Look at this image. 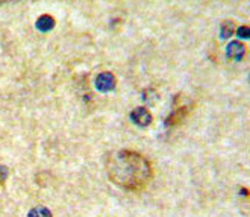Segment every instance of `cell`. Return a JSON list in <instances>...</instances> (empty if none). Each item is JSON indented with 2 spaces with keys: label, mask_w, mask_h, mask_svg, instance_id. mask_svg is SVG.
Returning <instances> with one entry per match:
<instances>
[{
  "label": "cell",
  "mask_w": 250,
  "mask_h": 217,
  "mask_svg": "<svg viewBox=\"0 0 250 217\" xmlns=\"http://www.w3.org/2000/svg\"><path fill=\"white\" fill-rule=\"evenodd\" d=\"M31 217H52V213L47 208L40 207V208H35L31 211Z\"/></svg>",
  "instance_id": "ba28073f"
},
{
  "label": "cell",
  "mask_w": 250,
  "mask_h": 217,
  "mask_svg": "<svg viewBox=\"0 0 250 217\" xmlns=\"http://www.w3.org/2000/svg\"><path fill=\"white\" fill-rule=\"evenodd\" d=\"M108 178L127 192H141L153 178V167L144 155L135 151H117L106 160Z\"/></svg>",
  "instance_id": "6da1fadb"
},
{
  "label": "cell",
  "mask_w": 250,
  "mask_h": 217,
  "mask_svg": "<svg viewBox=\"0 0 250 217\" xmlns=\"http://www.w3.org/2000/svg\"><path fill=\"white\" fill-rule=\"evenodd\" d=\"M6 175H8L6 169H5V167H0V182H2V181L6 178Z\"/></svg>",
  "instance_id": "30bf717a"
},
{
  "label": "cell",
  "mask_w": 250,
  "mask_h": 217,
  "mask_svg": "<svg viewBox=\"0 0 250 217\" xmlns=\"http://www.w3.org/2000/svg\"><path fill=\"white\" fill-rule=\"evenodd\" d=\"M246 55V46L241 41H230L226 47V56L233 61H241Z\"/></svg>",
  "instance_id": "277c9868"
},
{
  "label": "cell",
  "mask_w": 250,
  "mask_h": 217,
  "mask_svg": "<svg viewBox=\"0 0 250 217\" xmlns=\"http://www.w3.org/2000/svg\"><path fill=\"white\" fill-rule=\"evenodd\" d=\"M237 35L241 37V38H249V35H250V29H249V26H240V27L237 29Z\"/></svg>",
  "instance_id": "9c48e42d"
},
{
  "label": "cell",
  "mask_w": 250,
  "mask_h": 217,
  "mask_svg": "<svg viewBox=\"0 0 250 217\" xmlns=\"http://www.w3.org/2000/svg\"><path fill=\"white\" fill-rule=\"evenodd\" d=\"M11 2H16V0H0V5H3V3H11Z\"/></svg>",
  "instance_id": "8fae6325"
},
{
  "label": "cell",
  "mask_w": 250,
  "mask_h": 217,
  "mask_svg": "<svg viewBox=\"0 0 250 217\" xmlns=\"http://www.w3.org/2000/svg\"><path fill=\"white\" fill-rule=\"evenodd\" d=\"M115 84H117V79H115L114 73H111V71H104V73H100L96 78V88L100 93L112 91L115 88Z\"/></svg>",
  "instance_id": "7a4b0ae2"
},
{
  "label": "cell",
  "mask_w": 250,
  "mask_h": 217,
  "mask_svg": "<svg viewBox=\"0 0 250 217\" xmlns=\"http://www.w3.org/2000/svg\"><path fill=\"white\" fill-rule=\"evenodd\" d=\"M235 31V24L232 20H226L222 23V27H220V34H222L223 38H229Z\"/></svg>",
  "instance_id": "52a82bcc"
},
{
  "label": "cell",
  "mask_w": 250,
  "mask_h": 217,
  "mask_svg": "<svg viewBox=\"0 0 250 217\" xmlns=\"http://www.w3.org/2000/svg\"><path fill=\"white\" fill-rule=\"evenodd\" d=\"M37 27L41 32H49L55 27V19L52 16H49V14H44V16H41L37 20Z\"/></svg>",
  "instance_id": "8992f818"
},
{
  "label": "cell",
  "mask_w": 250,
  "mask_h": 217,
  "mask_svg": "<svg viewBox=\"0 0 250 217\" xmlns=\"http://www.w3.org/2000/svg\"><path fill=\"white\" fill-rule=\"evenodd\" d=\"M189 112H191V105H182L179 108L173 109V112L166 119V125L167 126H174V125L181 123Z\"/></svg>",
  "instance_id": "5b68a950"
},
{
  "label": "cell",
  "mask_w": 250,
  "mask_h": 217,
  "mask_svg": "<svg viewBox=\"0 0 250 217\" xmlns=\"http://www.w3.org/2000/svg\"><path fill=\"white\" fill-rule=\"evenodd\" d=\"M130 120L134 122L137 126H140V128H146V126H149L152 123L153 117H152V114H150L149 109H146L143 107H138L135 109H132Z\"/></svg>",
  "instance_id": "3957f363"
}]
</instances>
